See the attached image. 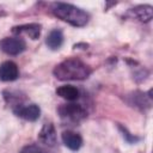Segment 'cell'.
<instances>
[{"label": "cell", "instance_id": "6da1fadb", "mask_svg": "<svg viewBox=\"0 0 153 153\" xmlns=\"http://www.w3.org/2000/svg\"><path fill=\"white\" fill-rule=\"evenodd\" d=\"M91 68L82 62L79 59L71 57L62 62H60L57 66H55L53 74L56 79L61 81L67 80H85L91 74Z\"/></svg>", "mask_w": 153, "mask_h": 153}, {"label": "cell", "instance_id": "7a4b0ae2", "mask_svg": "<svg viewBox=\"0 0 153 153\" xmlns=\"http://www.w3.org/2000/svg\"><path fill=\"white\" fill-rule=\"evenodd\" d=\"M51 12L59 19H61L73 26H76V27L85 26L90 19V14L86 11H84L80 7H76L72 4H66V2L53 4Z\"/></svg>", "mask_w": 153, "mask_h": 153}, {"label": "cell", "instance_id": "3957f363", "mask_svg": "<svg viewBox=\"0 0 153 153\" xmlns=\"http://www.w3.org/2000/svg\"><path fill=\"white\" fill-rule=\"evenodd\" d=\"M60 116L71 122H80L87 116V111L79 104H63L57 109Z\"/></svg>", "mask_w": 153, "mask_h": 153}, {"label": "cell", "instance_id": "277c9868", "mask_svg": "<svg viewBox=\"0 0 153 153\" xmlns=\"http://www.w3.org/2000/svg\"><path fill=\"white\" fill-rule=\"evenodd\" d=\"M0 49L8 55H19L26 49V43L20 37H5L0 41Z\"/></svg>", "mask_w": 153, "mask_h": 153}, {"label": "cell", "instance_id": "5b68a950", "mask_svg": "<svg viewBox=\"0 0 153 153\" xmlns=\"http://www.w3.org/2000/svg\"><path fill=\"white\" fill-rule=\"evenodd\" d=\"M13 112L20 118H24L26 121L33 122V121L39 118L41 109H39V106L37 104H23L22 103L18 106L13 108Z\"/></svg>", "mask_w": 153, "mask_h": 153}, {"label": "cell", "instance_id": "8992f818", "mask_svg": "<svg viewBox=\"0 0 153 153\" xmlns=\"http://www.w3.org/2000/svg\"><path fill=\"white\" fill-rule=\"evenodd\" d=\"M19 76L18 66L13 61H5L0 65V80L14 81Z\"/></svg>", "mask_w": 153, "mask_h": 153}, {"label": "cell", "instance_id": "52a82bcc", "mask_svg": "<svg viewBox=\"0 0 153 153\" xmlns=\"http://www.w3.org/2000/svg\"><path fill=\"white\" fill-rule=\"evenodd\" d=\"M38 140L45 146L54 147L56 145V131L53 123H45L38 133Z\"/></svg>", "mask_w": 153, "mask_h": 153}, {"label": "cell", "instance_id": "ba28073f", "mask_svg": "<svg viewBox=\"0 0 153 153\" xmlns=\"http://www.w3.org/2000/svg\"><path fill=\"white\" fill-rule=\"evenodd\" d=\"M41 29L42 26L37 23H30V24H23L18 26L12 27V32L14 35H20V33H26L30 38L37 39L41 35Z\"/></svg>", "mask_w": 153, "mask_h": 153}, {"label": "cell", "instance_id": "9c48e42d", "mask_svg": "<svg viewBox=\"0 0 153 153\" xmlns=\"http://www.w3.org/2000/svg\"><path fill=\"white\" fill-rule=\"evenodd\" d=\"M62 142L65 143L66 147H68L71 151H78L82 146V137L80 134L72 131V130H66L62 133Z\"/></svg>", "mask_w": 153, "mask_h": 153}, {"label": "cell", "instance_id": "30bf717a", "mask_svg": "<svg viewBox=\"0 0 153 153\" xmlns=\"http://www.w3.org/2000/svg\"><path fill=\"white\" fill-rule=\"evenodd\" d=\"M56 94L60 96L61 98L66 99V100L73 102V100H76L79 98L80 92L73 85H63V86H60L56 88Z\"/></svg>", "mask_w": 153, "mask_h": 153}, {"label": "cell", "instance_id": "8fae6325", "mask_svg": "<svg viewBox=\"0 0 153 153\" xmlns=\"http://www.w3.org/2000/svg\"><path fill=\"white\" fill-rule=\"evenodd\" d=\"M45 43L51 50L59 49L63 43V33H62V31L60 29L51 30L49 32V35L47 36V38H45Z\"/></svg>", "mask_w": 153, "mask_h": 153}, {"label": "cell", "instance_id": "7c38bea8", "mask_svg": "<svg viewBox=\"0 0 153 153\" xmlns=\"http://www.w3.org/2000/svg\"><path fill=\"white\" fill-rule=\"evenodd\" d=\"M131 12L137 19H140L143 23H148L152 19V16H153V10H152V6H149V5L136 6L135 8L131 10Z\"/></svg>", "mask_w": 153, "mask_h": 153}, {"label": "cell", "instance_id": "4fadbf2b", "mask_svg": "<svg viewBox=\"0 0 153 153\" xmlns=\"http://www.w3.org/2000/svg\"><path fill=\"white\" fill-rule=\"evenodd\" d=\"M19 153H48V152L37 145H27V146L23 147Z\"/></svg>", "mask_w": 153, "mask_h": 153}, {"label": "cell", "instance_id": "5bb4252c", "mask_svg": "<svg viewBox=\"0 0 153 153\" xmlns=\"http://www.w3.org/2000/svg\"><path fill=\"white\" fill-rule=\"evenodd\" d=\"M120 129L122 130V133H123V136H126V137H127V140H128L129 142H135V141H137V140H139L137 137H133V136H130V135H129V133H128L126 129H123L121 126H120Z\"/></svg>", "mask_w": 153, "mask_h": 153}]
</instances>
